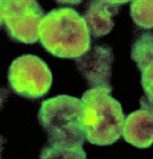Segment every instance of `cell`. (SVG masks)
<instances>
[{"label":"cell","instance_id":"6da1fadb","mask_svg":"<svg viewBox=\"0 0 153 159\" xmlns=\"http://www.w3.org/2000/svg\"><path fill=\"white\" fill-rule=\"evenodd\" d=\"M82 99L68 95L48 98L41 104L39 122L48 134L40 158H86L82 124Z\"/></svg>","mask_w":153,"mask_h":159},{"label":"cell","instance_id":"7a4b0ae2","mask_svg":"<svg viewBox=\"0 0 153 159\" xmlns=\"http://www.w3.org/2000/svg\"><path fill=\"white\" fill-rule=\"evenodd\" d=\"M41 45L58 58L76 59L91 49V34L85 20L72 8H57L41 21Z\"/></svg>","mask_w":153,"mask_h":159},{"label":"cell","instance_id":"3957f363","mask_svg":"<svg viewBox=\"0 0 153 159\" xmlns=\"http://www.w3.org/2000/svg\"><path fill=\"white\" fill-rule=\"evenodd\" d=\"M82 124L86 140L95 146H110L122 134L125 115L111 96V86L92 87L82 96Z\"/></svg>","mask_w":153,"mask_h":159},{"label":"cell","instance_id":"277c9868","mask_svg":"<svg viewBox=\"0 0 153 159\" xmlns=\"http://www.w3.org/2000/svg\"><path fill=\"white\" fill-rule=\"evenodd\" d=\"M12 90L23 97L35 99L49 92L52 74L48 64L33 54H24L15 59L8 70Z\"/></svg>","mask_w":153,"mask_h":159},{"label":"cell","instance_id":"5b68a950","mask_svg":"<svg viewBox=\"0 0 153 159\" xmlns=\"http://www.w3.org/2000/svg\"><path fill=\"white\" fill-rule=\"evenodd\" d=\"M44 16L37 0L3 1V25L9 37L16 42L34 44L40 40V26Z\"/></svg>","mask_w":153,"mask_h":159},{"label":"cell","instance_id":"8992f818","mask_svg":"<svg viewBox=\"0 0 153 159\" xmlns=\"http://www.w3.org/2000/svg\"><path fill=\"white\" fill-rule=\"evenodd\" d=\"M113 53L109 46L96 45L76 58L75 63L82 76L87 80L90 87L110 86L112 75Z\"/></svg>","mask_w":153,"mask_h":159},{"label":"cell","instance_id":"52a82bcc","mask_svg":"<svg viewBox=\"0 0 153 159\" xmlns=\"http://www.w3.org/2000/svg\"><path fill=\"white\" fill-rule=\"evenodd\" d=\"M121 137L136 148H149L153 144V106L146 97L141 98V108L125 117Z\"/></svg>","mask_w":153,"mask_h":159},{"label":"cell","instance_id":"ba28073f","mask_svg":"<svg viewBox=\"0 0 153 159\" xmlns=\"http://www.w3.org/2000/svg\"><path fill=\"white\" fill-rule=\"evenodd\" d=\"M131 57L141 72L144 96L153 106V33H144L134 41Z\"/></svg>","mask_w":153,"mask_h":159},{"label":"cell","instance_id":"9c48e42d","mask_svg":"<svg viewBox=\"0 0 153 159\" xmlns=\"http://www.w3.org/2000/svg\"><path fill=\"white\" fill-rule=\"evenodd\" d=\"M119 6L107 3L103 0H91L86 7L83 18L90 34L94 37L106 36L115 26L113 17L117 15Z\"/></svg>","mask_w":153,"mask_h":159},{"label":"cell","instance_id":"30bf717a","mask_svg":"<svg viewBox=\"0 0 153 159\" xmlns=\"http://www.w3.org/2000/svg\"><path fill=\"white\" fill-rule=\"evenodd\" d=\"M131 16L138 27L144 30L153 28V0H133Z\"/></svg>","mask_w":153,"mask_h":159},{"label":"cell","instance_id":"8fae6325","mask_svg":"<svg viewBox=\"0 0 153 159\" xmlns=\"http://www.w3.org/2000/svg\"><path fill=\"white\" fill-rule=\"evenodd\" d=\"M57 3L60 5H69V6H77L82 2L83 0H55Z\"/></svg>","mask_w":153,"mask_h":159},{"label":"cell","instance_id":"7c38bea8","mask_svg":"<svg viewBox=\"0 0 153 159\" xmlns=\"http://www.w3.org/2000/svg\"><path fill=\"white\" fill-rule=\"evenodd\" d=\"M107 3H110V5H115V6H120L122 3H126L128 1H133V0H103Z\"/></svg>","mask_w":153,"mask_h":159},{"label":"cell","instance_id":"4fadbf2b","mask_svg":"<svg viewBox=\"0 0 153 159\" xmlns=\"http://www.w3.org/2000/svg\"><path fill=\"white\" fill-rule=\"evenodd\" d=\"M7 97H8V92H7L6 89L0 88V106L2 105V103L5 102V99Z\"/></svg>","mask_w":153,"mask_h":159},{"label":"cell","instance_id":"5bb4252c","mask_svg":"<svg viewBox=\"0 0 153 159\" xmlns=\"http://www.w3.org/2000/svg\"><path fill=\"white\" fill-rule=\"evenodd\" d=\"M2 8H3V0H0V27L3 25L2 19Z\"/></svg>","mask_w":153,"mask_h":159},{"label":"cell","instance_id":"9a60e30c","mask_svg":"<svg viewBox=\"0 0 153 159\" xmlns=\"http://www.w3.org/2000/svg\"><path fill=\"white\" fill-rule=\"evenodd\" d=\"M3 143H5V139L2 137H0V153H1V151L3 149Z\"/></svg>","mask_w":153,"mask_h":159},{"label":"cell","instance_id":"2e32d148","mask_svg":"<svg viewBox=\"0 0 153 159\" xmlns=\"http://www.w3.org/2000/svg\"><path fill=\"white\" fill-rule=\"evenodd\" d=\"M3 1H6V0H3Z\"/></svg>","mask_w":153,"mask_h":159}]
</instances>
